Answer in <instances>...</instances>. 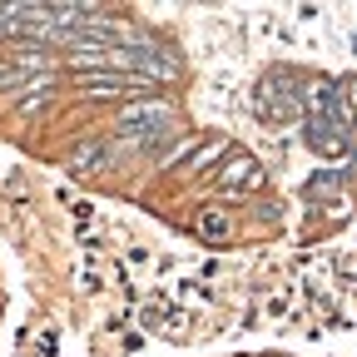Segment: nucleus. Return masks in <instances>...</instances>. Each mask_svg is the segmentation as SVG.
I'll return each mask as SVG.
<instances>
[{
  "label": "nucleus",
  "instance_id": "nucleus-9",
  "mask_svg": "<svg viewBox=\"0 0 357 357\" xmlns=\"http://www.w3.org/2000/svg\"><path fill=\"white\" fill-rule=\"evenodd\" d=\"M223 154H229V144L213 139V144H204V149L194 154V164H189V169H208V164H213V159H223Z\"/></svg>",
  "mask_w": 357,
  "mask_h": 357
},
{
  "label": "nucleus",
  "instance_id": "nucleus-4",
  "mask_svg": "<svg viewBox=\"0 0 357 357\" xmlns=\"http://www.w3.org/2000/svg\"><path fill=\"white\" fill-rule=\"evenodd\" d=\"M223 184H229V189H258V184H263L258 159H253V154H234L229 164H223Z\"/></svg>",
  "mask_w": 357,
  "mask_h": 357
},
{
  "label": "nucleus",
  "instance_id": "nucleus-7",
  "mask_svg": "<svg viewBox=\"0 0 357 357\" xmlns=\"http://www.w3.org/2000/svg\"><path fill=\"white\" fill-rule=\"evenodd\" d=\"M105 154H109V149H105V144H95V139H89V144H79V149H75V154H70V169H75V174H95V169H100V159H105Z\"/></svg>",
  "mask_w": 357,
  "mask_h": 357
},
{
  "label": "nucleus",
  "instance_id": "nucleus-6",
  "mask_svg": "<svg viewBox=\"0 0 357 357\" xmlns=\"http://www.w3.org/2000/svg\"><path fill=\"white\" fill-rule=\"evenodd\" d=\"M139 119L159 124V119H169V105H164V100H134V105H124V109H119V129H134Z\"/></svg>",
  "mask_w": 357,
  "mask_h": 357
},
{
  "label": "nucleus",
  "instance_id": "nucleus-8",
  "mask_svg": "<svg viewBox=\"0 0 357 357\" xmlns=\"http://www.w3.org/2000/svg\"><path fill=\"white\" fill-rule=\"evenodd\" d=\"M199 234L204 238H223V234H229V213H223V208H204L199 213Z\"/></svg>",
  "mask_w": 357,
  "mask_h": 357
},
{
  "label": "nucleus",
  "instance_id": "nucleus-2",
  "mask_svg": "<svg viewBox=\"0 0 357 357\" xmlns=\"http://www.w3.org/2000/svg\"><path fill=\"white\" fill-rule=\"evenodd\" d=\"M307 144L318 149L323 159H342L347 154V124L337 114H312L307 119Z\"/></svg>",
  "mask_w": 357,
  "mask_h": 357
},
{
  "label": "nucleus",
  "instance_id": "nucleus-1",
  "mask_svg": "<svg viewBox=\"0 0 357 357\" xmlns=\"http://www.w3.org/2000/svg\"><path fill=\"white\" fill-rule=\"evenodd\" d=\"M283 79H288V75H268V79L258 84V95H253L258 114H263V119H273V124L303 114V84H283Z\"/></svg>",
  "mask_w": 357,
  "mask_h": 357
},
{
  "label": "nucleus",
  "instance_id": "nucleus-10",
  "mask_svg": "<svg viewBox=\"0 0 357 357\" xmlns=\"http://www.w3.org/2000/svg\"><path fill=\"white\" fill-rule=\"evenodd\" d=\"M337 105H342V109H347V114H352V109H357V75H352V79H342V84H337Z\"/></svg>",
  "mask_w": 357,
  "mask_h": 357
},
{
  "label": "nucleus",
  "instance_id": "nucleus-11",
  "mask_svg": "<svg viewBox=\"0 0 357 357\" xmlns=\"http://www.w3.org/2000/svg\"><path fill=\"white\" fill-rule=\"evenodd\" d=\"M189 149H194V134H189V139H178V144H169V149L159 154V164H174V159H184Z\"/></svg>",
  "mask_w": 357,
  "mask_h": 357
},
{
  "label": "nucleus",
  "instance_id": "nucleus-3",
  "mask_svg": "<svg viewBox=\"0 0 357 357\" xmlns=\"http://www.w3.org/2000/svg\"><path fill=\"white\" fill-rule=\"evenodd\" d=\"M84 95H129V89H149L144 75H84Z\"/></svg>",
  "mask_w": 357,
  "mask_h": 357
},
{
  "label": "nucleus",
  "instance_id": "nucleus-5",
  "mask_svg": "<svg viewBox=\"0 0 357 357\" xmlns=\"http://www.w3.org/2000/svg\"><path fill=\"white\" fill-rule=\"evenodd\" d=\"M164 134H169V119H159V124H134V129H119V144H114V149H154Z\"/></svg>",
  "mask_w": 357,
  "mask_h": 357
}]
</instances>
